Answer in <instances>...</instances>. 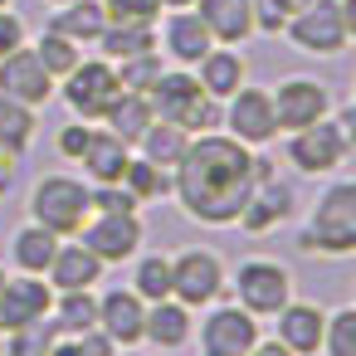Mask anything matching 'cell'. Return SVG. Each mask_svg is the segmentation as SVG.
Instances as JSON below:
<instances>
[{
  "label": "cell",
  "instance_id": "obj_1",
  "mask_svg": "<svg viewBox=\"0 0 356 356\" xmlns=\"http://www.w3.org/2000/svg\"><path fill=\"white\" fill-rule=\"evenodd\" d=\"M254 186H259L254 152L229 132H195L181 161L171 166V195L195 225H210V229L234 225Z\"/></svg>",
  "mask_w": 356,
  "mask_h": 356
},
{
  "label": "cell",
  "instance_id": "obj_2",
  "mask_svg": "<svg viewBox=\"0 0 356 356\" xmlns=\"http://www.w3.org/2000/svg\"><path fill=\"white\" fill-rule=\"evenodd\" d=\"M147 103H152V118L156 122H176V127H186L191 137L195 132H215L220 127V103L200 88V79L195 74H186V69H166L152 88H147Z\"/></svg>",
  "mask_w": 356,
  "mask_h": 356
},
{
  "label": "cell",
  "instance_id": "obj_3",
  "mask_svg": "<svg viewBox=\"0 0 356 356\" xmlns=\"http://www.w3.org/2000/svg\"><path fill=\"white\" fill-rule=\"evenodd\" d=\"M298 249L302 254H327V259H341L356 249V186L351 181H337L317 210L307 215L302 234H298Z\"/></svg>",
  "mask_w": 356,
  "mask_h": 356
},
{
  "label": "cell",
  "instance_id": "obj_4",
  "mask_svg": "<svg viewBox=\"0 0 356 356\" xmlns=\"http://www.w3.org/2000/svg\"><path fill=\"white\" fill-rule=\"evenodd\" d=\"M351 30H356V6L351 0H312L298 15H288L283 35L302 49V54H317V59H332L351 44Z\"/></svg>",
  "mask_w": 356,
  "mask_h": 356
},
{
  "label": "cell",
  "instance_id": "obj_5",
  "mask_svg": "<svg viewBox=\"0 0 356 356\" xmlns=\"http://www.w3.org/2000/svg\"><path fill=\"white\" fill-rule=\"evenodd\" d=\"M351 142H356V108H341L337 122L322 118L312 127H298L288 137V161L298 171H307V176H327V171H337L346 161Z\"/></svg>",
  "mask_w": 356,
  "mask_h": 356
},
{
  "label": "cell",
  "instance_id": "obj_6",
  "mask_svg": "<svg viewBox=\"0 0 356 356\" xmlns=\"http://www.w3.org/2000/svg\"><path fill=\"white\" fill-rule=\"evenodd\" d=\"M88 215H93L88 186L74 181V176H44V181L30 191V220L44 225V229L59 234V239H74Z\"/></svg>",
  "mask_w": 356,
  "mask_h": 356
},
{
  "label": "cell",
  "instance_id": "obj_7",
  "mask_svg": "<svg viewBox=\"0 0 356 356\" xmlns=\"http://www.w3.org/2000/svg\"><path fill=\"white\" fill-rule=\"evenodd\" d=\"M118 93H122V83H118V69L108 59H79L64 74V103L79 122H103V113L113 108Z\"/></svg>",
  "mask_w": 356,
  "mask_h": 356
},
{
  "label": "cell",
  "instance_id": "obj_8",
  "mask_svg": "<svg viewBox=\"0 0 356 356\" xmlns=\"http://www.w3.org/2000/svg\"><path fill=\"white\" fill-rule=\"evenodd\" d=\"M293 298V273L278 259H244L234 268V302L254 317H273Z\"/></svg>",
  "mask_w": 356,
  "mask_h": 356
},
{
  "label": "cell",
  "instance_id": "obj_9",
  "mask_svg": "<svg viewBox=\"0 0 356 356\" xmlns=\"http://www.w3.org/2000/svg\"><path fill=\"white\" fill-rule=\"evenodd\" d=\"M74 239L83 249H93L103 264H122L142 249V220H137V210H98V220H83V229Z\"/></svg>",
  "mask_w": 356,
  "mask_h": 356
},
{
  "label": "cell",
  "instance_id": "obj_10",
  "mask_svg": "<svg viewBox=\"0 0 356 356\" xmlns=\"http://www.w3.org/2000/svg\"><path fill=\"white\" fill-rule=\"evenodd\" d=\"M225 293V264L210 249H186L171 259V298L186 307H205Z\"/></svg>",
  "mask_w": 356,
  "mask_h": 356
},
{
  "label": "cell",
  "instance_id": "obj_11",
  "mask_svg": "<svg viewBox=\"0 0 356 356\" xmlns=\"http://www.w3.org/2000/svg\"><path fill=\"white\" fill-rule=\"evenodd\" d=\"M268 103H273L278 132L312 127V122H322V118L332 113V93H327V83H317V79H283V83L268 93Z\"/></svg>",
  "mask_w": 356,
  "mask_h": 356
},
{
  "label": "cell",
  "instance_id": "obj_12",
  "mask_svg": "<svg viewBox=\"0 0 356 356\" xmlns=\"http://www.w3.org/2000/svg\"><path fill=\"white\" fill-rule=\"evenodd\" d=\"M254 341H259V317L244 312L239 302H225L200 322V356H249Z\"/></svg>",
  "mask_w": 356,
  "mask_h": 356
},
{
  "label": "cell",
  "instance_id": "obj_13",
  "mask_svg": "<svg viewBox=\"0 0 356 356\" xmlns=\"http://www.w3.org/2000/svg\"><path fill=\"white\" fill-rule=\"evenodd\" d=\"M229 108H225V127H229V137L234 142H244V147H264V142H273L278 137V122H273V103H268V88H234L229 98H225Z\"/></svg>",
  "mask_w": 356,
  "mask_h": 356
},
{
  "label": "cell",
  "instance_id": "obj_14",
  "mask_svg": "<svg viewBox=\"0 0 356 356\" xmlns=\"http://www.w3.org/2000/svg\"><path fill=\"white\" fill-rule=\"evenodd\" d=\"M49 307H54V288L40 273H15V278L6 273V283H0V337L49 317Z\"/></svg>",
  "mask_w": 356,
  "mask_h": 356
},
{
  "label": "cell",
  "instance_id": "obj_15",
  "mask_svg": "<svg viewBox=\"0 0 356 356\" xmlns=\"http://www.w3.org/2000/svg\"><path fill=\"white\" fill-rule=\"evenodd\" d=\"M0 93L15 98V103H25V108H44L54 98V79L44 74V64L35 59L30 44H20L15 54L0 59Z\"/></svg>",
  "mask_w": 356,
  "mask_h": 356
},
{
  "label": "cell",
  "instance_id": "obj_16",
  "mask_svg": "<svg viewBox=\"0 0 356 356\" xmlns=\"http://www.w3.org/2000/svg\"><path fill=\"white\" fill-rule=\"evenodd\" d=\"M142 317H147V302L132 288H113V293L98 298V332L113 346H137L142 341Z\"/></svg>",
  "mask_w": 356,
  "mask_h": 356
},
{
  "label": "cell",
  "instance_id": "obj_17",
  "mask_svg": "<svg viewBox=\"0 0 356 356\" xmlns=\"http://www.w3.org/2000/svg\"><path fill=\"white\" fill-rule=\"evenodd\" d=\"M293 215V186L288 181H278V176H268V181H259L254 191H249V200H244V210H239V229L244 234H268L278 220H288Z\"/></svg>",
  "mask_w": 356,
  "mask_h": 356
},
{
  "label": "cell",
  "instance_id": "obj_18",
  "mask_svg": "<svg viewBox=\"0 0 356 356\" xmlns=\"http://www.w3.org/2000/svg\"><path fill=\"white\" fill-rule=\"evenodd\" d=\"M278 341L293 351V356H317L322 351V327H327V312L317 302H283L278 312Z\"/></svg>",
  "mask_w": 356,
  "mask_h": 356
},
{
  "label": "cell",
  "instance_id": "obj_19",
  "mask_svg": "<svg viewBox=\"0 0 356 356\" xmlns=\"http://www.w3.org/2000/svg\"><path fill=\"white\" fill-rule=\"evenodd\" d=\"M161 44H166V54H171L181 69H195V64L215 49V40H210L205 20H200L195 10H171V15H166V25H161Z\"/></svg>",
  "mask_w": 356,
  "mask_h": 356
},
{
  "label": "cell",
  "instance_id": "obj_20",
  "mask_svg": "<svg viewBox=\"0 0 356 356\" xmlns=\"http://www.w3.org/2000/svg\"><path fill=\"white\" fill-rule=\"evenodd\" d=\"M215 44H244L254 35V0H195L191 6Z\"/></svg>",
  "mask_w": 356,
  "mask_h": 356
},
{
  "label": "cell",
  "instance_id": "obj_21",
  "mask_svg": "<svg viewBox=\"0 0 356 356\" xmlns=\"http://www.w3.org/2000/svg\"><path fill=\"white\" fill-rule=\"evenodd\" d=\"M195 69H200V74H195L200 88H205L215 103H225V98H229L234 88H244V79H249V64H244V54H239L234 44H215Z\"/></svg>",
  "mask_w": 356,
  "mask_h": 356
},
{
  "label": "cell",
  "instance_id": "obj_22",
  "mask_svg": "<svg viewBox=\"0 0 356 356\" xmlns=\"http://www.w3.org/2000/svg\"><path fill=\"white\" fill-rule=\"evenodd\" d=\"M44 273H49V288L54 293H64V288H93L103 278V259L74 239V244H59L54 249V259H49Z\"/></svg>",
  "mask_w": 356,
  "mask_h": 356
},
{
  "label": "cell",
  "instance_id": "obj_23",
  "mask_svg": "<svg viewBox=\"0 0 356 356\" xmlns=\"http://www.w3.org/2000/svg\"><path fill=\"white\" fill-rule=\"evenodd\" d=\"M142 341L161 346V351H176L191 341V307L176 302V298H161V302H147V317H142Z\"/></svg>",
  "mask_w": 356,
  "mask_h": 356
},
{
  "label": "cell",
  "instance_id": "obj_24",
  "mask_svg": "<svg viewBox=\"0 0 356 356\" xmlns=\"http://www.w3.org/2000/svg\"><path fill=\"white\" fill-rule=\"evenodd\" d=\"M103 25H108L103 0H69V6H59V10L49 15V25H44V30H54V35L74 40V44H98Z\"/></svg>",
  "mask_w": 356,
  "mask_h": 356
},
{
  "label": "cell",
  "instance_id": "obj_25",
  "mask_svg": "<svg viewBox=\"0 0 356 356\" xmlns=\"http://www.w3.org/2000/svg\"><path fill=\"white\" fill-rule=\"evenodd\" d=\"M98 49L108 64H122L132 54H147L156 49V25L152 20H108L103 35H98Z\"/></svg>",
  "mask_w": 356,
  "mask_h": 356
},
{
  "label": "cell",
  "instance_id": "obj_26",
  "mask_svg": "<svg viewBox=\"0 0 356 356\" xmlns=\"http://www.w3.org/2000/svg\"><path fill=\"white\" fill-rule=\"evenodd\" d=\"M127 156H132V147H127L122 137H113V132H93L79 161H83V171H88V181H93V186H118V181H122V166H127Z\"/></svg>",
  "mask_w": 356,
  "mask_h": 356
},
{
  "label": "cell",
  "instance_id": "obj_27",
  "mask_svg": "<svg viewBox=\"0 0 356 356\" xmlns=\"http://www.w3.org/2000/svg\"><path fill=\"white\" fill-rule=\"evenodd\" d=\"M103 122H108V132L113 137H122L127 147H137V137L152 127V103H147V93H118L113 98V108L103 113Z\"/></svg>",
  "mask_w": 356,
  "mask_h": 356
},
{
  "label": "cell",
  "instance_id": "obj_28",
  "mask_svg": "<svg viewBox=\"0 0 356 356\" xmlns=\"http://www.w3.org/2000/svg\"><path fill=\"white\" fill-rule=\"evenodd\" d=\"M49 317H54V327L64 337H79L88 327H98V298H93V288H64V293H54Z\"/></svg>",
  "mask_w": 356,
  "mask_h": 356
},
{
  "label": "cell",
  "instance_id": "obj_29",
  "mask_svg": "<svg viewBox=\"0 0 356 356\" xmlns=\"http://www.w3.org/2000/svg\"><path fill=\"white\" fill-rule=\"evenodd\" d=\"M186 142H191V132H186V127H176V122H156V118H152V127L137 137L142 156H147L152 166H161V171H171V166L181 161Z\"/></svg>",
  "mask_w": 356,
  "mask_h": 356
},
{
  "label": "cell",
  "instance_id": "obj_30",
  "mask_svg": "<svg viewBox=\"0 0 356 356\" xmlns=\"http://www.w3.org/2000/svg\"><path fill=\"white\" fill-rule=\"evenodd\" d=\"M54 249H59V234H49L44 225H25V229H15V264H20V273H44L49 268V259H54Z\"/></svg>",
  "mask_w": 356,
  "mask_h": 356
},
{
  "label": "cell",
  "instance_id": "obj_31",
  "mask_svg": "<svg viewBox=\"0 0 356 356\" xmlns=\"http://www.w3.org/2000/svg\"><path fill=\"white\" fill-rule=\"evenodd\" d=\"M35 108H25V103H15V98H6L0 93V152H10V156H20L30 142H35Z\"/></svg>",
  "mask_w": 356,
  "mask_h": 356
},
{
  "label": "cell",
  "instance_id": "obj_32",
  "mask_svg": "<svg viewBox=\"0 0 356 356\" xmlns=\"http://www.w3.org/2000/svg\"><path fill=\"white\" fill-rule=\"evenodd\" d=\"M122 186L147 205V200H156V195H171V171L152 166L147 156H127V166H122Z\"/></svg>",
  "mask_w": 356,
  "mask_h": 356
},
{
  "label": "cell",
  "instance_id": "obj_33",
  "mask_svg": "<svg viewBox=\"0 0 356 356\" xmlns=\"http://www.w3.org/2000/svg\"><path fill=\"white\" fill-rule=\"evenodd\" d=\"M132 293H137L142 302H161V298H171V259H166V254H147V259H137Z\"/></svg>",
  "mask_w": 356,
  "mask_h": 356
},
{
  "label": "cell",
  "instance_id": "obj_34",
  "mask_svg": "<svg viewBox=\"0 0 356 356\" xmlns=\"http://www.w3.org/2000/svg\"><path fill=\"white\" fill-rule=\"evenodd\" d=\"M35 59L44 64V74H49V79H64V74L83 59V44H74V40H64V35L44 30V35L35 40Z\"/></svg>",
  "mask_w": 356,
  "mask_h": 356
},
{
  "label": "cell",
  "instance_id": "obj_35",
  "mask_svg": "<svg viewBox=\"0 0 356 356\" xmlns=\"http://www.w3.org/2000/svg\"><path fill=\"white\" fill-rule=\"evenodd\" d=\"M6 337H10V346H6L10 356H49L64 332L54 327V317H40V322H25V327L6 332Z\"/></svg>",
  "mask_w": 356,
  "mask_h": 356
},
{
  "label": "cell",
  "instance_id": "obj_36",
  "mask_svg": "<svg viewBox=\"0 0 356 356\" xmlns=\"http://www.w3.org/2000/svg\"><path fill=\"white\" fill-rule=\"evenodd\" d=\"M118 69V83L127 88V93H147L161 74H166V64H161V49H147V54H132V59H122V64H113Z\"/></svg>",
  "mask_w": 356,
  "mask_h": 356
},
{
  "label": "cell",
  "instance_id": "obj_37",
  "mask_svg": "<svg viewBox=\"0 0 356 356\" xmlns=\"http://www.w3.org/2000/svg\"><path fill=\"white\" fill-rule=\"evenodd\" d=\"M322 351L327 356H356V307H337L322 327Z\"/></svg>",
  "mask_w": 356,
  "mask_h": 356
},
{
  "label": "cell",
  "instance_id": "obj_38",
  "mask_svg": "<svg viewBox=\"0 0 356 356\" xmlns=\"http://www.w3.org/2000/svg\"><path fill=\"white\" fill-rule=\"evenodd\" d=\"M88 205L93 210H142V200L118 181V186H88Z\"/></svg>",
  "mask_w": 356,
  "mask_h": 356
},
{
  "label": "cell",
  "instance_id": "obj_39",
  "mask_svg": "<svg viewBox=\"0 0 356 356\" xmlns=\"http://www.w3.org/2000/svg\"><path fill=\"white\" fill-rule=\"evenodd\" d=\"M103 10H108V20H152L156 25L161 0H103Z\"/></svg>",
  "mask_w": 356,
  "mask_h": 356
},
{
  "label": "cell",
  "instance_id": "obj_40",
  "mask_svg": "<svg viewBox=\"0 0 356 356\" xmlns=\"http://www.w3.org/2000/svg\"><path fill=\"white\" fill-rule=\"evenodd\" d=\"M88 137H93V127L74 118L69 127H59V137H54V147H59V156H69V161H79V156H83V147H88Z\"/></svg>",
  "mask_w": 356,
  "mask_h": 356
},
{
  "label": "cell",
  "instance_id": "obj_41",
  "mask_svg": "<svg viewBox=\"0 0 356 356\" xmlns=\"http://www.w3.org/2000/svg\"><path fill=\"white\" fill-rule=\"evenodd\" d=\"M30 40V30H25V20L6 6V10H0V59H6V54H15L20 44Z\"/></svg>",
  "mask_w": 356,
  "mask_h": 356
},
{
  "label": "cell",
  "instance_id": "obj_42",
  "mask_svg": "<svg viewBox=\"0 0 356 356\" xmlns=\"http://www.w3.org/2000/svg\"><path fill=\"white\" fill-rule=\"evenodd\" d=\"M69 341H74V356H113V351H118L98 327H88V332H79V337H69Z\"/></svg>",
  "mask_w": 356,
  "mask_h": 356
},
{
  "label": "cell",
  "instance_id": "obj_43",
  "mask_svg": "<svg viewBox=\"0 0 356 356\" xmlns=\"http://www.w3.org/2000/svg\"><path fill=\"white\" fill-rule=\"evenodd\" d=\"M249 356H293V351H288V346H283V341H278V337H273V341H264V337H259V341H254V351H249Z\"/></svg>",
  "mask_w": 356,
  "mask_h": 356
},
{
  "label": "cell",
  "instance_id": "obj_44",
  "mask_svg": "<svg viewBox=\"0 0 356 356\" xmlns=\"http://www.w3.org/2000/svg\"><path fill=\"white\" fill-rule=\"evenodd\" d=\"M268 6H278V10H283V15H298V10H302V6H312V0H268Z\"/></svg>",
  "mask_w": 356,
  "mask_h": 356
},
{
  "label": "cell",
  "instance_id": "obj_45",
  "mask_svg": "<svg viewBox=\"0 0 356 356\" xmlns=\"http://www.w3.org/2000/svg\"><path fill=\"white\" fill-rule=\"evenodd\" d=\"M161 6H166V10H191L195 0H161Z\"/></svg>",
  "mask_w": 356,
  "mask_h": 356
},
{
  "label": "cell",
  "instance_id": "obj_46",
  "mask_svg": "<svg viewBox=\"0 0 356 356\" xmlns=\"http://www.w3.org/2000/svg\"><path fill=\"white\" fill-rule=\"evenodd\" d=\"M49 6H69V0H49Z\"/></svg>",
  "mask_w": 356,
  "mask_h": 356
},
{
  "label": "cell",
  "instance_id": "obj_47",
  "mask_svg": "<svg viewBox=\"0 0 356 356\" xmlns=\"http://www.w3.org/2000/svg\"><path fill=\"white\" fill-rule=\"evenodd\" d=\"M6 6H10V0H0V10H6Z\"/></svg>",
  "mask_w": 356,
  "mask_h": 356
},
{
  "label": "cell",
  "instance_id": "obj_48",
  "mask_svg": "<svg viewBox=\"0 0 356 356\" xmlns=\"http://www.w3.org/2000/svg\"><path fill=\"white\" fill-rule=\"evenodd\" d=\"M0 283H6V268H0Z\"/></svg>",
  "mask_w": 356,
  "mask_h": 356
}]
</instances>
